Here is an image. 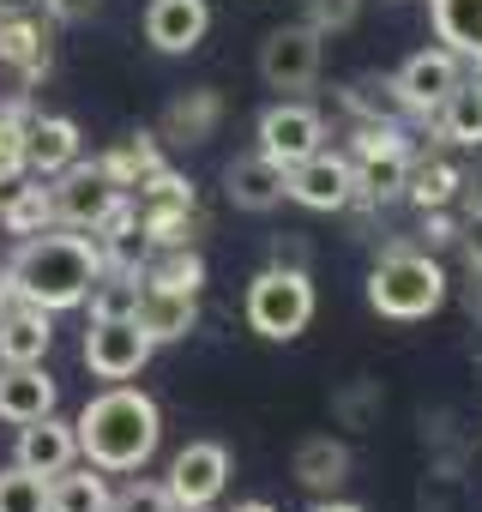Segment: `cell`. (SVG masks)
I'll list each match as a JSON object with an SVG mask.
<instances>
[{
  "label": "cell",
  "instance_id": "cell-1",
  "mask_svg": "<svg viewBox=\"0 0 482 512\" xmlns=\"http://www.w3.org/2000/svg\"><path fill=\"white\" fill-rule=\"evenodd\" d=\"M103 278V253L91 235H25L13 266H7V284H13V302H31V308H49V314H67V308H85L91 284Z\"/></svg>",
  "mask_w": 482,
  "mask_h": 512
},
{
  "label": "cell",
  "instance_id": "cell-2",
  "mask_svg": "<svg viewBox=\"0 0 482 512\" xmlns=\"http://www.w3.org/2000/svg\"><path fill=\"white\" fill-rule=\"evenodd\" d=\"M73 434H79V458H85V464H97L103 476H127V470H139V464L157 452L163 416H157V404H151L139 386L115 380V386H103V392L79 410Z\"/></svg>",
  "mask_w": 482,
  "mask_h": 512
},
{
  "label": "cell",
  "instance_id": "cell-3",
  "mask_svg": "<svg viewBox=\"0 0 482 512\" xmlns=\"http://www.w3.org/2000/svg\"><path fill=\"white\" fill-rule=\"evenodd\" d=\"M368 308L380 320H428L446 308V272L428 247H392L368 272Z\"/></svg>",
  "mask_w": 482,
  "mask_h": 512
},
{
  "label": "cell",
  "instance_id": "cell-4",
  "mask_svg": "<svg viewBox=\"0 0 482 512\" xmlns=\"http://www.w3.org/2000/svg\"><path fill=\"white\" fill-rule=\"evenodd\" d=\"M241 314H248V326L272 344H290L308 332L314 320V278L302 266H266L254 284H248V302H241Z\"/></svg>",
  "mask_w": 482,
  "mask_h": 512
},
{
  "label": "cell",
  "instance_id": "cell-5",
  "mask_svg": "<svg viewBox=\"0 0 482 512\" xmlns=\"http://www.w3.org/2000/svg\"><path fill=\"white\" fill-rule=\"evenodd\" d=\"M350 169H356V199L374 205V199H392L404 193V169H410V139L398 133V121H362L356 139H350Z\"/></svg>",
  "mask_w": 482,
  "mask_h": 512
},
{
  "label": "cell",
  "instance_id": "cell-6",
  "mask_svg": "<svg viewBox=\"0 0 482 512\" xmlns=\"http://www.w3.org/2000/svg\"><path fill=\"white\" fill-rule=\"evenodd\" d=\"M49 199H55V223H67V229L91 235V229H103V217H109L127 193H121L97 163H67V169L55 175Z\"/></svg>",
  "mask_w": 482,
  "mask_h": 512
},
{
  "label": "cell",
  "instance_id": "cell-7",
  "mask_svg": "<svg viewBox=\"0 0 482 512\" xmlns=\"http://www.w3.org/2000/svg\"><path fill=\"white\" fill-rule=\"evenodd\" d=\"M320 43H326V37H320L314 25H284V31H272V37L260 43V79H266L272 91H308V85L320 79V61H326Z\"/></svg>",
  "mask_w": 482,
  "mask_h": 512
},
{
  "label": "cell",
  "instance_id": "cell-8",
  "mask_svg": "<svg viewBox=\"0 0 482 512\" xmlns=\"http://www.w3.org/2000/svg\"><path fill=\"white\" fill-rule=\"evenodd\" d=\"M284 193L296 205H308V211H344V205H356V169H350L344 151L320 145L314 157H302V163L284 169Z\"/></svg>",
  "mask_w": 482,
  "mask_h": 512
},
{
  "label": "cell",
  "instance_id": "cell-9",
  "mask_svg": "<svg viewBox=\"0 0 482 512\" xmlns=\"http://www.w3.org/2000/svg\"><path fill=\"white\" fill-rule=\"evenodd\" d=\"M151 338H145V326L133 320V314H121V320H91V332H85V368L97 374V380H133L145 362H151Z\"/></svg>",
  "mask_w": 482,
  "mask_h": 512
},
{
  "label": "cell",
  "instance_id": "cell-10",
  "mask_svg": "<svg viewBox=\"0 0 482 512\" xmlns=\"http://www.w3.org/2000/svg\"><path fill=\"white\" fill-rule=\"evenodd\" d=\"M464 79V61L452 55V49H416L398 73H392V85H398V97H404V109L410 115H434L440 103H446V91Z\"/></svg>",
  "mask_w": 482,
  "mask_h": 512
},
{
  "label": "cell",
  "instance_id": "cell-11",
  "mask_svg": "<svg viewBox=\"0 0 482 512\" xmlns=\"http://www.w3.org/2000/svg\"><path fill=\"white\" fill-rule=\"evenodd\" d=\"M326 145V121H320V109H308V103H272L266 115H260V151L272 157V163H302V157H314Z\"/></svg>",
  "mask_w": 482,
  "mask_h": 512
},
{
  "label": "cell",
  "instance_id": "cell-12",
  "mask_svg": "<svg viewBox=\"0 0 482 512\" xmlns=\"http://www.w3.org/2000/svg\"><path fill=\"white\" fill-rule=\"evenodd\" d=\"M223 482H229V452H223L217 440H193V446H181L175 464H169V494H175V506H211V500L223 494Z\"/></svg>",
  "mask_w": 482,
  "mask_h": 512
},
{
  "label": "cell",
  "instance_id": "cell-13",
  "mask_svg": "<svg viewBox=\"0 0 482 512\" xmlns=\"http://www.w3.org/2000/svg\"><path fill=\"white\" fill-rule=\"evenodd\" d=\"M211 31V7L205 0H151L145 7V43L157 55H193Z\"/></svg>",
  "mask_w": 482,
  "mask_h": 512
},
{
  "label": "cell",
  "instance_id": "cell-14",
  "mask_svg": "<svg viewBox=\"0 0 482 512\" xmlns=\"http://www.w3.org/2000/svg\"><path fill=\"white\" fill-rule=\"evenodd\" d=\"M223 193H229V205L235 211H278L290 193H284V163H272L266 151H248V157H235L229 169H223Z\"/></svg>",
  "mask_w": 482,
  "mask_h": 512
},
{
  "label": "cell",
  "instance_id": "cell-15",
  "mask_svg": "<svg viewBox=\"0 0 482 512\" xmlns=\"http://www.w3.org/2000/svg\"><path fill=\"white\" fill-rule=\"evenodd\" d=\"M13 464H25V470H37V476H61L67 464H79V434H73V422H61L55 410L37 416V422H25V428H19V446H13Z\"/></svg>",
  "mask_w": 482,
  "mask_h": 512
},
{
  "label": "cell",
  "instance_id": "cell-16",
  "mask_svg": "<svg viewBox=\"0 0 482 512\" xmlns=\"http://www.w3.org/2000/svg\"><path fill=\"white\" fill-rule=\"evenodd\" d=\"M55 410V380L43 362H0V422H37Z\"/></svg>",
  "mask_w": 482,
  "mask_h": 512
},
{
  "label": "cell",
  "instance_id": "cell-17",
  "mask_svg": "<svg viewBox=\"0 0 482 512\" xmlns=\"http://www.w3.org/2000/svg\"><path fill=\"white\" fill-rule=\"evenodd\" d=\"M79 121L73 115H31L25 121V175H61L67 163H79Z\"/></svg>",
  "mask_w": 482,
  "mask_h": 512
},
{
  "label": "cell",
  "instance_id": "cell-18",
  "mask_svg": "<svg viewBox=\"0 0 482 512\" xmlns=\"http://www.w3.org/2000/svg\"><path fill=\"white\" fill-rule=\"evenodd\" d=\"M133 320L145 326L151 344H175V338H187V332L199 326V296L163 290V284H145V278H139V308H133Z\"/></svg>",
  "mask_w": 482,
  "mask_h": 512
},
{
  "label": "cell",
  "instance_id": "cell-19",
  "mask_svg": "<svg viewBox=\"0 0 482 512\" xmlns=\"http://www.w3.org/2000/svg\"><path fill=\"white\" fill-rule=\"evenodd\" d=\"M428 25L440 49H452L464 67L482 73V0H428Z\"/></svg>",
  "mask_w": 482,
  "mask_h": 512
},
{
  "label": "cell",
  "instance_id": "cell-20",
  "mask_svg": "<svg viewBox=\"0 0 482 512\" xmlns=\"http://www.w3.org/2000/svg\"><path fill=\"white\" fill-rule=\"evenodd\" d=\"M290 470H296V482H302L308 494H338V488L350 482V446H344L338 434H308V440L296 446Z\"/></svg>",
  "mask_w": 482,
  "mask_h": 512
},
{
  "label": "cell",
  "instance_id": "cell-21",
  "mask_svg": "<svg viewBox=\"0 0 482 512\" xmlns=\"http://www.w3.org/2000/svg\"><path fill=\"white\" fill-rule=\"evenodd\" d=\"M49 344H55L49 308H31V302L0 308V362H43Z\"/></svg>",
  "mask_w": 482,
  "mask_h": 512
},
{
  "label": "cell",
  "instance_id": "cell-22",
  "mask_svg": "<svg viewBox=\"0 0 482 512\" xmlns=\"http://www.w3.org/2000/svg\"><path fill=\"white\" fill-rule=\"evenodd\" d=\"M428 121H434V133H440L446 145L476 151V145H482V73H476V79H458V85L446 91V103H440Z\"/></svg>",
  "mask_w": 482,
  "mask_h": 512
},
{
  "label": "cell",
  "instance_id": "cell-23",
  "mask_svg": "<svg viewBox=\"0 0 482 512\" xmlns=\"http://www.w3.org/2000/svg\"><path fill=\"white\" fill-rule=\"evenodd\" d=\"M458 193H464V169H458V163H446V157H410V169H404V199H410L416 211H446Z\"/></svg>",
  "mask_w": 482,
  "mask_h": 512
},
{
  "label": "cell",
  "instance_id": "cell-24",
  "mask_svg": "<svg viewBox=\"0 0 482 512\" xmlns=\"http://www.w3.org/2000/svg\"><path fill=\"white\" fill-rule=\"evenodd\" d=\"M0 223H7L13 235H37V229L55 223V199H49L43 175H37V181H25V175L0 181Z\"/></svg>",
  "mask_w": 482,
  "mask_h": 512
},
{
  "label": "cell",
  "instance_id": "cell-25",
  "mask_svg": "<svg viewBox=\"0 0 482 512\" xmlns=\"http://www.w3.org/2000/svg\"><path fill=\"white\" fill-rule=\"evenodd\" d=\"M0 61H7L25 85H37L43 73H49V37L31 25V13H19V19H0Z\"/></svg>",
  "mask_w": 482,
  "mask_h": 512
},
{
  "label": "cell",
  "instance_id": "cell-26",
  "mask_svg": "<svg viewBox=\"0 0 482 512\" xmlns=\"http://www.w3.org/2000/svg\"><path fill=\"white\" fill-rule=\"evenodd\" d=\"M217 121H223V97H217V91H187V97L169 103L163 139H175V145H205V139L217 133Z\"/></svg>",
  "mask_w": 482,
  "mask_h": 512
},
{
  "label": "cell",
  "instance_id": "cell-27",
  "mask_svg": "<svg viewBox=\"0 0 482 512\" xmlns=\"http://www.w3.org/2000/svg\"><path fill=\"white\" fill-rule=\"evenodd\" d=\"M49 512H109V482L97 464H67L49 476Z\"/></svg>",
  "mask_w": 482,
  "mask_h": 512
},
{
  "label": "cell",
  "instance_id": "cell-28",
  "mask_svg": "<svg viewBox=\"0 0 482 512\" xmlns=\"http://www.w3.org/2000/svg\"><path fill=\"white\" fill-rule=\"evenodd\" d=\"M139 229L151 247H187L199 235V211H193V199H145Z\"/></svg>",
  "mask_w": 482,
  "mask_h": 512
},
{
  "label": "cell",
  "instance_id": "cell-29",
  "mask_svg": "<svg viewBox=\"0 0 482 512\" xmlns=\"http://www.w3.org/2000/svg\"><path fill=\"white\" fill-rule=\"evenodd\" d=\"M97 169L127 193V187H139L145 175H157V169H163V157H157V139H151V133H133V139H121L109 157H97Z\"/></svg>",
  "mask_w": 482,
  "mask_h": 512
},
{
  "label": "cell",
  "instance_id": "cell-30",
  "mask_svg": "<svg viewBox=\"0 0 482 512\" xmlns=\"http://www.w3.org/2000/svg\"><path fill=\"white\" fill-rule=\"evenodd\" d=\"M344 109H350L356 121H398V115H410V109H404V97H398V85H392V79H380V73L350 79V85H344Z\"/></svg>",
  "mask_w": 482,
  "mask_h": 512
},
{
  "label": "cell",
  "instance_id": "cell-31",
  "mask_svg": "<svg viewBox=\"0 0 482 512\" xmlns=\"http://www.w3.org/2000/svg\"><path fill=\"white\" fill-rule=\"evenodd\" d=\"M139 278H145V284H163V290H187V296H199L205 266H199V253H193V247H157V260H151Z\"/></svg>",
  "mask_w": 482,
  "mask_h": 512
},
{
  "label": "cell",
  "instance_id": "cell-32",
  "mask_svg": "<svg viewBox=\"0 0 482 512\" xmlns=\"http://www.w3.org/2000/svg\"><path fill=\"white\" fill-rule=\"evenodd\" d=\"M85 308H91V320H121V314H133V308H139V272H103V278L91 284Z\"/></svg>",
  "mask_w": 482,
  "mask_h": 512
},
{
  "label": "cell",
  "instance_id": "cell-33",
  "mask_svg": "<svg viewBox=\"0 0 482 512\" xmlns=\"http://www.w3.org/2000/svg\"><path fill=\"white\" fill-rule=\"evenodd\" d=\"M0 512H49V476L13 464L0 470Z\"/></svg>",
  "mask_w": 482,
  "mask_h": 512
},
{
  "label": "cell",
  "instance_id": "cell-34",
  "mask_svg": "<svg viewBox=\"0 0 482 512\" xmlns=\"http://www.w3.org/2000/svg\"><path fill=\"white\" fill-rule=\"evenodd\" d=\"M25 121H31V109H25V103L0 109V181L25 175Z\"/></svg>",
  "mask_w": 482,
  "mask_h": 512
},
{
  "label": "cell",
  "instance_id": "cell-35",
  "mask_svg": "<svg viewBox=\"0 0 482 512\" xmlns=\"http://www.w3.org/2000/svg\"><path fill=\"white\" fill-rule=\"evenodd\" d=\"M109 512H175V494H169V482H127V488H115L109 494Z\"/></svg>",
  "mask_w": 482,
  "mask_h": 512
},
{
  "label": "cell",
  "instance_id": "cell-36",
  "mask_svg": "<svg viewBox=\"0 0 482 512\" xmlns=\"http://www.w3.org/2000/svg\"><path fill=\"white\" fill-rule=\"evenodd\" d=\"M332 410H338L350 428H362V422L380 410V386H374V380H356L350 392H338V398H332Z\"/></svg>",
  "mask_w": 482,
  "mask_h": 512
},
{
  "label": "cell",
  "instance_id": "cell-37",
  "mask_svg": "<svg viewBox=\"0 0 482 512\" xmlns=\"http://www.w3.org/2000/svg\"><path fill=\"white\" fill-rule=\"evenodd\" d=\"M362 13V0H308V25L326 37V31H350Z\"/></svg>",
  "mask_w": 482,
  "mask_h": 512
},
{
  "label": "cell",
  "instance_id": "cell-38",
  "mask_svg": "<svg viewBox=\"0 0 482 512\" xmlns=\"http://www.w3.org/2000/svg\"><path fill=\"white\" fill-rule=\"evenodd\" d=\"M458 247H464L470 266H482V205H470V211L458 217Z\"/></svg>",
  "mask_w": 482,
  "mask_h": 512
},
{
  "label": "cell",
  "instance_id": "cell-39",
  "mask_svg": "<svg viewBox=\"0 0 482 512\" xmlns=\"http://www.w3.org/2000/svg\"><path fill=\"white\" fill-rule=\"evenodd\" d=\"M422 217H428V223H422V241H428V253L458 241V217H446V211H422Z\"/></svg>",
  "mask_w": 482,
  "mask_h": 512
},
{
  "label": "cell",
  "instance_id": "cell-40",
  "mask_svg": "<svg viewBox=\"0 0 482 512\" xmlns=\"http://www.w3.org/2000/svg\"><path fill=\"white\" fill-rule=\"evenodd\" d=\"M49 13H55V19H67V25H79V19H91V13H97V0H55Z\"/></svg>",
  "mask_w": 482,
  "mask_h": 512
},
{
  "label": "cell",
  "instance_id": "cell-41",
  "mask_svg": "<svg viewBox=\"0 0 482 512\" xmlns=\"http://www.w3.org/2000/svg\"><path fill=\"white\" fill-rule=\"evenodd\" d=\"M272 266H302V272H308V247H302V241H278V247H272Z\"/></svg>",
  "mask_w": 482,
  "mask_h": 512
},
{
  "label": "cell",
  "instance_id": "cell-42",
  "mask_svg": "<svg viewBox=\"0 0 482 512\" xmlns=\"http://www.w3.org/2000/svg\"><path fill=\"white\" fill-rule=\"evenodd\" d=\"M464 308H470V320L482 326V266H470V284H464Z\"/></svg>",
  "mask_w": 482,
  "mask_h": 512
},
{
  "label": "cell",
  "instance_id": "cell-43",
  "mask_svg": "<svg viewBox=\"0 0 482 512\" xmlns=\"http://www.w3.org/2000/svg\"><path fill=\"white\" fill-rule=\"evenodd\" d=\"M308 512H368V506H356V500H338V494H314V506Z\"/></svg>",
  "mask_w": 482,
  "mask_h": 512
},
{
  "label": "cell",
  "instance_id": "cell-44",
  "mask_svg": "<svg viewBox=\"0 0 482 512\" xmlns=\"http://www.w3.org/2000/svg\"><path fill=\"white\" fill-rule=\"evenodd\" d=\"M37 0H0V19H19V13H31Z\"/></svg>",
  "mask_w": 482,
  "mask_h": 512
},
{
  "label": "cell",
  "instance_id": "cell-45",
  "mask_svg": "<svg viewBox=\"0 0 482 512\" xmlns=\"http://www.w3.org/2000/svg\"><path fill=\"white\" fill-rule=\"evenodd\" d=\"M13 302V284H7V266H0V308H7Z\"/></svg>",
  "mask_w": 482,
  "mask_h": 512
},
{
  "label": "cell",
  "instance_id": "cell-46",
  "mask_svg": "<svg viewBox=\"0 0 482 512\" xmlns=\"http://www.w3.org/2000/svg\"><path fill=\"white\" fill-rule=\"evenodd\" d=\"M235 512H278V506H266V500H248V506H235Z\"/></svg>",
  "mask_w": 482,
  "mask_h": 512
},
{
  "label": "cell",
  "instance_id": "cell-47",
  "mask_svg": "<svg viewBox=\"0 0 482 512\" xmlns=\"http://www.w3.org/2000/svg\"><path fill=\"white\" fill-rule=\"evenodd\" d=\"M175 512H211V506H175Z\"/></svg>",
  "mask_w": 482,
  "mask_h": 512
},
{
  "label": "cell",
  "instance_id": "cell-48",
  "mask_svg": "<svg viewBox=\"0 0 482 512\" xmlns=\"http://www.w3.org/2000/svg\"><path fill=\"white\" fill-rule=\"evenodd\" d=\"M43 7H55V0H43Z\"/></svg>",
  "mask_w": 482,
  "mask_h": 512
}]
</instances>
